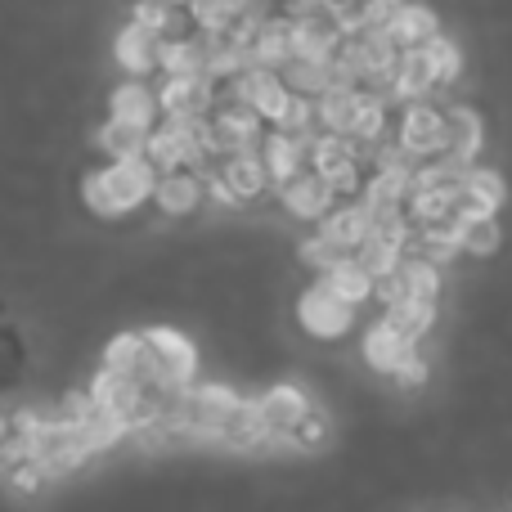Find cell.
Returning a JSON list of instances; mask_svg holds the SVG:
<instances>
[{"label": "cell", "mask_w": 512, "mask_h": 512, "mask_svg": "<svg viewBox=\"0 0 512 512\" xmlns=\"http://www.w3.org/2000/svg\"><path fill=\"white\" fill-rule=\"evenodd\" d=\"M324 283H328L333 292H342L346 301H355V306H360V301H369V297H373V288H378V279H373V274L364 270V261H360L355 252L346 256V261H337L333 270L324 274Z\"/></svg>", "instance_id": "cell-21"}, {"label": "cell", "mask_w": 512, "mask_h": 512, "mask_svg": "<svg viewBox=\"0 0 512 512\" xmlns=\"http://www.w3.org/2000/svg\"><path fill=\"white\" fill-rule=\"evenodd\" d=\"M355 256L364 261V270H369L373 279H387V274L396 270L400 261H405V243L387 239V234H369V239L355 248Z\"/></svg>", "instance_id": "cell-26"}, {"label": "cell", "mask_w": 512, "mask_h": 512, "mask_svg": "<svg viewBox=\"0 0 512 512\" xmlns=\"http://www.w3.org/2000/svg\"><path fill=\"white\" fill-rule=\"evenodd\" d=\"M158 99H162V113L167 117H189V122H203L216 108L212 77H203V72H167Z\"/></svg>", "instance_id": "cell-3"}, {"label": "cell", "mask_w": 512, "mask_h": 512, "mask_svg": "<svg viewBox=\"0 0 512 512\" xmlns=\"http://www.w3.org/2000/svg\"><path fill=\"white\" fill-rule=\"evenodd\" d=\"M162 72H203L207 77V36L203 41H162Z\"/></svg>", "instance_id": "cell-28"}, {"label": "cell", "mask_w": 512, "mask_h": 512, "mask_svg": "<svg viewBox=\"0 0 512 512\" xmlns=\"http://www.w3.org/2000/svg\"><path fill=\"white\" fill-rule=\"evenodd\" d=\"M297 319H301V328L315 337H342L355 319V301H346L342 292H333L328 283H315V288L301 297Z\"/></svg>", "instance_id": "cell-5"}, {"label": "cell", "mask_w": 512, "mask_h": 512, "mask_svg": "<svg viewBox=\"0 0 512 512\" xmlns=\"http://www.w3.org/2000/svg\"><path fill=\"white\" fill-rule=\"evenodd\" d=\"M310 149H315V140L274 126V135L261 144V158H265V167H270L274 180H288V176H297V171L310 162Z\"/></svg>", "instance_id": "cell-11"}, {"label": "cell", "mask_w": 512, "mask_h": 512, "mask_svg": "<svg viewBox=\"0 0 512 512\" xmlns=\"http://www.w3.org/2000/svg\"><path fill=\"white\" fill-rule=\"evenodd\" d=\"M414 355V342H409L405 333H400L391 319H378V324L364 333V360L373 364V369H382V373H396L400 364Z\"/></svg>", "instance_id": "cell-12"}, {"label": "cell", "mask_w": 512, "mask_h": 512, "mask_svg": "<svg viewBox=\"0 0 512 512\" xmlns=\"http://www.w3.org/2000/svg\"><path fill=\"white\" fill-rule=\"evenodd\" d=\"M445 126H450V140H445V153H454V158H468L481 149V117L472 113V108H450L445 113Z\"/></svg>", "instance_id": "cell-24"}, {"label": "cell", "mask_w": 512, "mask_h": 512, "mask_svg": "<svg viewBox=\"0 0 512 512\" xmlns=\"http://www.w3.org/2000/svg\"><path fill=\"white\" fill-rule=\"evenodd\" d=\"M212 153V126L203 122H189V117H167L162 126H153L149 135V158L158 162L162 171H176V167H194Z\"/></svg>", "instance_id": "cell-2"}, {"label": "cell", "mask_w": 512, "mask_h": 512, "mask_svg": "<svg viewBox=\"0 0 512 512\" xmlns=\"http://www.w3.org/2000/svg\"><path fill=\"white\" fill-rule=\"evenodd\" d=\"M315 108H319V126H324V131L351 135L355 108H360V86H355V81H333V86L315 99Z\"/></svg>", "instance_id": "cell-18"}, {"label": "cell", "mask_w": 512, "mask_h": 512, "mask_svg": "<svg viewBox=\"0 0 512 512\" xmlns=\"http://www.w3.org/2000/svg\"><path fill=\"white\" fill-rule=\"evenodd\" d=\"M301 256H306V261L315 265V270H324V274H328V270H333L337 261H346V256H351V252H346L342 243H333V239H328L324 230H319V234H315V239H310V243H301Z\"/></svg>", "instance_id": "cell-30"}, {"label": "cell", "mask_w": 512, "mask_h": 512, "mask_svg": "<svg viewBox=\"0 0 512 512\" xmlns=\"http://www.w3.org/2000/svg\"><path fill=\"white\" fill-rule=\"evenodd\" d=\"M149 135H153L149 122H135V117L113 113L104 126H99V153H104L108 162L140 158V153H149Z\"/></svg>", "instance_id": "cell-10"}, {"label": "cell", "mask_w": 512, "mask_h": 512, "mask_svg": "<svg viewBox=\"0 0 512 512\" xmlns=\"http://www.w3.org/2000/svg\"><path fill=\"white\" fill-rule=\"evenodd\" d=\"M423 50H427V59H432V68H436V81H441V86H450V81H454V77H459V72H463V54H459V45H454V41H445L441 32H436L432 41L423 45Z\"/></svg>", "instance_id": "cell-29"}, {"label": "cell", "mask_w": 512, "mask_h": 512, "mask_svg": "<svg viewBox=\"0 0 512 512\" xmlns=\"http://www.w3.org/2000/svg\"><path fill=\"white\" fill-rule=\"evenodd\" d=\"M207 126H212V149H221V153L252 149V144H256V131H261V113H256L252 104H243V99L234 95V104L212 108Z\"/></svg>", "instance_id": "cell-8"}, {"label": "cell", "mask_w": 512, "mask_h": 512, "mask_svg": "<svg viewBox=\"0 0 512 512\" xmlns=\"http://www.w3.org/2000/svg\"><path fill=\"white\" fill-rule=\"evenodd\" d=\"M387 32L396 36V45L400 50H418V45H427L436 32H441V23H436V14L432 9H423V5H396L387 18Z\"/></svg>", "instance_id": "cell-16"}, {"label": "cell", "mask_w": 512, "mask_h": 512, "mask_svg": "<svg viewBox=\"0 0 512 512\" xmlns=\"http://www.w3.org/2000/svg\"><path fill=\"white\" fill-rule=\"evenodd\" d=\"M153 203H158L167 216H189L198 203H203V180L189 176L185 167L162 171V176H158V189H153Z\"/></svg>", "instance_id": "cell-15"}, {"label": "cell", "mask_w": 512, "mask_h": 512, "mask_svg": "<svg viewBox=\"0 0 512 512\" xmlns=\"http://www.w3.org/2000/svg\"><path fill=\"white\" fill-rule=\"evenodd\" d=\"M441 81H436V68L432 59H427V50L418 45V50H400V63H396V99H427V90H436Z\"/></svg>", "instance_id": "cell-19"}, {"label": "cell", "mask_w": 512, "mask_h": 512, "mask_svg": "<svg viewBox=\"0 0 512 512\" xmlns=\"http://www.w3.org/2000/svg\"><path fill=\"white\" fill-rule=\"evenodd\" d=\"M378 5H382V9H387V14H391V9H396V5H405V0H378Z\"/></svg>", "instance_id": "cell-33"}, {"label": "cell", "mask_w": 512, "mask_h": 512, "mask_svg": "<svg viewBox=\"0 0 512 512\" xmlns=\"http://www.w3.org/2000/svg\"><path fill=\"white\" fill-rule=\"evenodd\" d=\"M396 378H400V382H405V387H418V382H423V378H427L423 360H418V355H409V360H405V364H400V369H396Z\"/></svg>", "instance_id": "cell-32"}, {"label": "cell", "mask_w": 512, "mask_h": 512, "mask_svg": "<svg viewBox=\"0 0 512 512\" xmlns=\"http://www.w3.org/2000/svg\"><path fill=\"white\" fill-rule=\"evenodd\" d=\"M108 104H113V113L135 117V122H149V126H153V117H158L162 99H158V90H149L140 77H135V81H126V86H117Z\"/></svg>", "instance_id": "cell-22"}, {"label": "cell", "mask_w": 512, "mask_h": 512, "mask_svg": "<svg viewBox=\"0 0 512 512\" xmlns=\"http://www.w3.org/2000/svg\"><path fill=\"white\" fill-rule=\"evenodd\" d=\"M279 77L288 81L297 95L319 99L337 81V63L333 59H306V54H288V59H283V68H279Z\"/></svg>", "instance_id": "cell-17"}, {"label": "cell", "mask_w": 512, "mask_h": 512, "mask_svg": "<svg viewBox=\"0 0 512 512\" xmlns=\"http://www.w3.org/2000/svg\"><path fill=\"white\" fill-rule=\"evenodd\" d=\"M459 248L472 252V256H490L499 252V225H495V212H477V216H459Z\"/></svg>", "instance_id": "cell-25"}, {"label": "cell", "mask_w": 512, "mask_h": 512, "mask_svg": "<svg viewBox=\"0 0 512 512\" xmlns=\"http://www.w3.org/2000/svg\"><path fill=\"white\" fill-rule=\"evenodd\" d=\"M382 131H387V95H373V90L360 86V108H355L351 135L360 144H378Z\"/></svg>", "instance_id": "cell-27"}, {"label": "cell", "mask_w": 512, "mask_h": 512, "mask_svg": "<svg viewBox=\"0 0 512 512\" xmlns=\"http://www.w3.org/2000/svg\"><path fill=\"white\" fill-rule=\"evenodd\" d=\"M221 180L234 189V198H256L274 176H270V167H265L261 153L234 149V153H225V162H221Z\"/></svg>", "instance_id": "cell-14"}, {"label": "cell", "mask_w": 512, "mask_h": 512, "mask_svg": "<svg viewBox=\"0 0 512 512\" xmlns=\"http://www.w3.org/2000/svg\"><path fill=\"white\" fill-rule=\"evenodd\" d=\"M445 140H450V126L441 108H432L427 99H409V108L400 113V144L418 158H432L445 149Z\"/></svg>", "instance_id": "cell-7"}, {"label": "cell", "mask_w": 512, "mask_h": 512, "mask_svg": "<svg viewBox=\"0 0 512 512\" xmlns=\"http://www.w3.org/2000/svg\"><path fill=\"white\" fill-rule=\"evenodd\" d=\"M162 41L167 36L162 32H153V27H144V23H126L122 32H117V63H122L131 77H149L153 68H162Z\"/></svg>", "instance_id": "cell-9"}, {"label": "cell", "mask_w": 512, "mask_h": 512, "mask_svg": "<svg viewBox=\"0 0 512 512\" xmlns=\"http://www.w3.org/2000/svg\"><path fill=\"white\" fill-rule=\"evenodd\" d=\"M288 441H297V445H301V450H315V445H319V441H324V418H319V414H315V409H310V414H306V418H301V423H297V432H292V436H288Z\"/></svg>", "instance_id": "cell-31"}, {"label": "cell", "mask_w": 512, "mask_h": 512, "mask_svg": "<svg viewBox=\"0 0 512 512\" xmlns=\"http://www.w3.org/2000/svg\"><path fill=\"white\" fill-rule=\"evenodd\" d=\"M149 337V364H153V382L162 391H180L189 378H194V346L185 342L180 333H167V328H153Z\"/></svg>", "instance_id": "cell-4"}, {"label": "cell", "mask_w": 512, "mask_h": 512, "mask_svg": "<svg viewBox=\"0 0 512 512\" xmlns=\"http://www.w3.org/2000/svg\"><path fill=\"white\" fill-rule=\"evenodd\" d=\"M279 198H283V207H288L297 221H324V216L333 212L337 189H333V180L319 176L315 167H301L297 176L279 180Z\"/></svg>", "instance_id": "cell-6"}, {"label": "cell", "mask_w": 512, "mask_h": 512, "mask_svg": "<svg viewBox=\"0 0 512 512\" xmlns=\"http://www.w3.org/2000/svg\"><path fill=\"white\" fill-rule=\"evenodd\" d=\"M153 189H158V162L153 158H117L104 171L86 176V203L99 216H122L131 207L149 203Z\"/></svg>", "instance_id": "cell-1"}, {"label": "cell", "mask_w": 512, "mask_h": 512, "mask_svg": "<svg viewBox=\"0 0 512 512\" xmlns=\"http://www.w3.org/2000/svg\"><path fill=\"white\" fill-rule=\"evenodd\" d=\"M319 230H324L333 243H342L346 252H355L373 234V221H369V212H364V203L355 198V203H346V207H333V212L324 216V225H319Z\"/></svg>", "instance_id": "cell-20"}, {"label": "cell", "mask_w": 512, "mask_h": 512, "mask_svg": "<svg viewBox=\"0 0 512 512\" xmlns=\"http://www.w3.org/2000/svg\"><path fill=\"white\" fill-rule=\"evenodd\" d=\"M261 418H265V432L270 436H292L297 432V423L310 414V405H306V396H301L297 387H274V391H265L261 400Z\"/></svg>", "instance_id": "cell-13"}, {"label": "cell", "mask_w": 512, "mask_h": 512, "mask_svg": "<svg viewBox=\"0 0 512 512\" xmlns=\"http://www.w3.org/2000/svg\"><path fill=\"white\" fill-rule=\"evenodd\" d=\"M387 319L409 337V342H418V337L432 328V319H436V301H427V297H400V301H391V306H387Z\"/></svg>", "instance_id": "cell-23"}]
</instances>
